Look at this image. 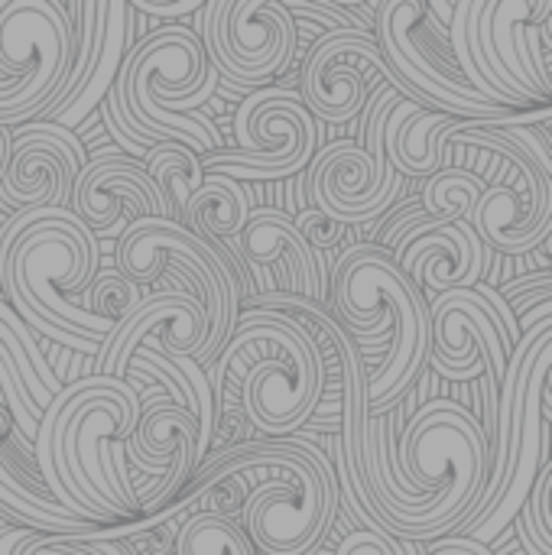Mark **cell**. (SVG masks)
<instances>
[{"instance_id": "cell-8", "label": "cell", "mask_w": 552, "mask_h": 555, "mask_svg": "<svg viewBox=\"0 0 552 555\" xmlns=\"http://www.w3.org/2000/svg\"><path fill=\"white\" fill-rule=\"evenodd\" d=\"M234 150L202 156L205 172L238 182H280L303 172L316 159L319 124L296 91L264 88L241 101L234 114Z\"/></svg>"}, {"instance_id": "cell-27", "label": "cell", "mask_w": 552, "mask_h": 555, "mask_svg": "<svg viewBox=\"0 0 552 555\" xmlns=\"http://www.w3.org/2000/svg\"><path fill=\"white\" fill-rule=\"evenodd\" d=\"M552 459L543 462L534 491L527 498V504L521 507V514L514 517L517 524V537L527 555H552Z\"/></svg>"}, {"instance_id": "cell-20", "label": "cell", "mask_w": 552, "mask_h": 555, "mask_svg": "<svg viewBox=\"0 0 552 555\" xmlns=\"http://www.w3.org/2000/svg\"><path fill=\"white\" fill-rule=\"evenodd\" d=\"M397 267L423 299H436L452 289H475L488 273V247L468 221H436L410 241Z\"/></svg>"}, {"instance_id": "cell-11", "label": "cell", "mask_w": 552, "mask_h": 555, "mask_svg": "<svg viewBox=\"0 0 552 555\" xmlns=\"http://www.w3.org/2000/svg\"><path fill=\"white\" fill-rule=\"evenodd\" d=\"M377 81L397 88L407 101H413L410 88L387 68L374 33H338L319 39L306 52L299 101L316 124H345L364 111Z\"/></svg>"}, {"instance_id": "cell-14", "label": "cell", "mask_w": 552, "mask_h": 555, "mask_svg": "<svg viewBox=\"0 0 552 555\" xmlns=\"http://www.w3.org/2000/svg\"><path fill=\"white\" fill-rule=\"evenodd\" d=\"M208 338V312L192 293L166 289L156 296H143L140 309L117 325V332L101 345L94 364L101 377L124 380L127 364L137 348L159 351L166 358H198Z\"/></svg>"}, {"instance_id": "cell-2", "label": "cell", "mask_w": 552, "mask_h": 555, "mask_svg": "<svg viewBox=\"0 0 552 555\" xmlns=\"http://www.w3.org/2000/svg\"><path fill=\"white\" fill-rule=\"evenodd\" d=\"M221 475H241L251 488L238 514L251 553L312 555L329 537L342 498L338 478L332 459L306 433L273 442H241L208 455L182 498L169 511L150 517L143 530L166 527L205 481Z\"/></svg>"}, {"instance_id": "cell-19", "label": "cell", "mask_w": 552, "mask_h": 555, "mask_svg": "<svg viewBox=\"0 0 552 555\" xmlns=\"http://www.w3.org/2000/svg\"><path fill=\"white\" fill-rule=\"evenodd\" d=\"M234 257L244 270H270L273 280L286 286V296L329 306V293L319 283L316 260L303 237L296 234L293 218L283 208H254L241 234L234 237Z\"/></svg>"}, {"instance_id": "cell-22", "label": "cell", "mask_w": 552, "mask_h": 555, "mask_svg": "<svg viewBox=\"0 0 552 555\" xmlns=\"http://www.w3.org/2000/svg\"><path fill=\"white\" fill-rule=\"evenodd\" d=\"M137 10L124 0H107L104 7V39H101V52H98V62L85 81V88L78 91V98L62 111L55 114V120L49 124H59L65 130L78 127L94 107H101V101L107 98V91L114 88L117 75H120V65H124V55L130 46H137V36H133V26H137Z\"/></svg>"}, {"instance_id": "cell-35", "label": "cell", "mask_w": 552, "mask_h": 555, "mask_svg": "<svg viewBox=\"0 0 552 555\" xmlns=\"http://www.w3.org/2000/svg\"><path fill=\"white\" fill-rule=\"evenodd\" d=\"M0 520H7V517H3V514H0ZM7 524H10V520H7Z\"/></svg>"}, {"instance_id": "cell-28", "label": "cell", "mask_w": 552, "mask_h": 555, "mask_svg": "<svg viewBox=\"0 0 552 555\" xmlns=\"http://www.w3.org/2000/svg\"><path fill=\"white\" fill-rule=\"evenodd\" d=\"M140 302H143V289L133 286L127 276H120L117 270L94 276L81 299V306L88 312H94L98 319L114 322V325H124L140 309Z\"/></svg>"}, {"instance_id": "cell-3", "label": "cell", "mask_w": 552, "mask_h": 555, "mask_svg": "<svg viewBox=\"0 0 552 555\" xmlns=\"http://www.w3.org/2000/svg\"><path fill=\"white\" fill-rule=\"evenodd\" d=\"M98 263V237L68 208L13 211L0 228V289L20 322L91 358L117 332L78 302Z\"/></svg>"}, {"instance_id": "cell-21", "label": "cell", "mask_w": 552, "mask_h": 555, "mask_svg": "<svg viewBox=\"0 0 552 555\" xmlns=\"http://www.w3.org/2000/svg\"><path fill=\"white\" fill-rule=\"evenodd\" d=\"M465 120L400 101L384 127V153L403 179H429L442 169V146Z\"/></svg>"}, {"instance_id": "cell-31", "label": "cell", "mask_w": 552, "mask_h": 555, "mask_svg": "<svg viewBox=\"0 0 552 555\" xmlns=\"http://www.w3.org/2000/svg\"><path fill=\"white\" fill-rule=\"evenodd\" d=\"M137 13H143V16H185V13H195L198 10V3L195 0H176V3H163V0H133L130 3Z\"/></svg>"}, {"instance_id": "cell-12", "label": "cell", "mask_w": 552, "mask_h": 555, "mask_svg": "<svg viewBox=\"0 0 552 555\" xmlns=\"http://www.w3.org/2000/svg\"><path fill=\"white\" fill-rule=\"evenodd\" d=\"M514 345L495 306L475 289H452L429 302V361L449 380H475L488 364L504 377Z\"/></svg>"}, {"instance_id": "cell-29", "label": "cell", "mask_w": 552, "mask_h": 555, "mask_svg": "<svg viewBox=\"0 0 552 555\" xmlns=\"http://www.w3.org/2000/svg\"><path fill=\"white\" fill-rule=\"evenodd\" d=\"M335 555H426L420 543L394 540L381 530H355L342 540Z\"/></svg>"}, {"instance_id": "cell-32", "label": "cell", "mask_w": 552, "mask_h": 555, "mask_svg": "<svg viewBox=\"0 0 552 555\" xmlns=\"http://www.w3.org/2000/svg\"><path fill=\"white\" fill-rule=\"evenodd\" d=\"M426 555H491L488 546H478L468 537H452V540H436L433 546H423Z\"/></svg>"}, {"instance_id": "cell-9", "label": "cell", "mask_w": 552, "mask_h": 555, "mask_svg": "<svg viewBox=\"0 0 552 555\" xmlns=\"http://www.w3.org/2000/svg\"><path fill=\"white\" fill-rule=\"evenodd\" d=\"M198 29L218 81L238 91L270 85L296 55V26L280 0H211Z\"/></svg>"}, {"instance_id": "cell-5", "label": "cell", "mask_w": 552, "mask_h": 555, "mask_svg": "<svg viewBox=\"0 0 552 555\" xmlns=\"http://www.w3.org/2000/svg\"><path fill=\"white\" fill-rule=\"evenodd\" d=\"M329 302L355 348L384 338L390 345L384 364L374 374L364 371L368 416H381L403 400L429 361V302L374 244L348 247L335 260Z\"/></svg>"}, {"instance_id": "cell-13", "label": "cell", "mask_w": 552, "mask_h": 555, "mask_svg": "<svg viewBox=\"0 0 552 555\" xmlns=\"http://www.w3.org/2000/svg\"><path fill=\"white\" fill-rule=\"evenodd\" d=\"M88 163L72 130L59 124H23L10 130V156L0 172V205L13 211L68 208L72 185Z\"/></svg>"}, {"instance_id": "cell-26", "label": "cell", "mask_w": 552, "mask_h": 555, "mask_svg": "<svg viewBox=\"0 0 552 555\" xmlns=\"http://www.w3.org/2000/svg\"><path fill=\"white\" fill-rule=\"evenodd\" d=\"M482 189V179L465 169H439L423 182L420 208L436 221H468Z\"/></svg>"}, {"instance_id": "cell-16", "label": "cell", "mask_w": 552, "mask_h": 555, "mask_svg": "<svg viewBox=\"0 0 552 555\" xmlns=\"http://www.w3.org/2000/svg\"><path fill=\"white\" fill-rule=\"evenodd\" d=\"M403 182H407L403 176L381 182L374 176V159L364 153V146L351 140H338L322 153H316L309 172V195H312V208L351 228V224H371L374 218L390 211L403 192Z\"/></svg>"}, {"instance_id": "cell-17", "label": "cell", "mask_w": 552, "mask_h": 555, "mask_svg": "<svg viewBox=\"0 0 552 555\" xmlns=\"http://www.w3.org/2000/svg\"><path fill=\"white\" fill-rule=\"evenodd\" d=\"M552 345H547L530 371V390H527V406H524V420H521V439H517V452L511 462V478L508 488L501 494V501L495 504V511L468 530V540H475L478 546L495 543L521 514V507L527 504L534 481L543 468V462L552 459Z\"/></svg>"}, {"instance_id": "cell-10", "label": "cell", "mask_w": 552, "mask_h": 555, "mask_svg": "<svg viewBox=\"0 0 552 555\" xmlns=\"http://www.w3.org/2000/svg\"><path fill=\"white\" fill-rule=\"evenodd\" d=\"M501 124L511 120L495 124V130L504 137L501 172L498 182L482 189L468 224L488 250L521 257V254H534L543 241H550L552 172L540 169L530 159V153L501 130Z\"/></svg>"}, {"instance_id": "cell-4", "label": "cell", "mask_w": 552, "mask_h": 555, "mask_svg": "<svg viewBox=\"0 0 552 555\" xmlns=\"http://www.w3.org/2000/svg\"><path fill=\"white\" fill-rule=\"evenodd\" d=\"M205 377L215 420L224 410H241L254 429L273 439L303 433L325 390V367L306 328L267 309H247L238 319Z\"/></svg>"}, {"instance_id": "cell-33", "label": "cell", "mask_w": 552, "mask_h": 555, "mask_svg": "<svg viewBox=\"0 0 552 555\" xmlns=\"http://www.w3.org/2000/svg\"><path fill=\"white\" fill-rule=\"evenodd\" d=\"M65 543L75 550V555H98L94 550H88V543H85V537H65Z\"/></svg>"}, {"instance_id": "cell-34", "label": "cell", "mask_w": 552, "mask_h": 555, "mask_svg": "<svg viewBox=\"0 0 552 555\" xmlns=\"http://www.w3.org/2000/svg\"><path fill=\"white\" fill-rule=\"evenodd\" d=\"M7 156H10V130L0 127V172H3V166H7Z\"/></svg>"}, {"instance_id": "cell-18", "label": "cell", "mask_w": 552, "mask_h": 555, "mask_svg": "<svg viewBox=\"0 0 552 555\" xmlns=\"http://www.w3.org/2000/svg\"><path fill=\"white\" fill-rule=\"evenodd\" d=\"M33 462V446L23 442L10 413L0 406V514L16 524L29 527L42 537H101L107 527L85 524L72 517L42 485Z\"/></svg>"}, {"instance_id": "cell-7", "label": "cell", "mask_w": 552, "mask_h": 555, "mask_svg": "<svg viewBox=\"0 0 552 555\" xmlns=\"http://www.w3.org/2000/svg\"><path fill=\"white\" fill-rule=\"evenodd\" d=\"M374 39L387 68L410 88L420 107L449 114L455 120H547L540 114H517L488 104L455 68L449 46L436 39L426 13V0H381L374 3Z\"/></svg>"}, {"instance_id": "cell-1", "label": "cell", "mask_w": 552, "mask_h": 555, "mask_svg": "<svg viewBox=\"0 0 552 555\" xmlns=\"http://www.w3.org/2000/svg\"><path fill=\"white\" fill-rule=\"evenodd\" d=\"M140 393L127 380L81 377L42 410L33 439V468L46 491L78 520L117 527L140 520L133 472L114 465L111 446L127 442L140 423Z\"/></svg>"}, {"instance_id": "cell-24", "label": "cell", "mask_w": 552, "mask_h": 555, "mask_svg": "<svg viewBox=\"0 0 552 555\" xmlns=\"http://www.w3.org/2000/svg\"><path fill=\"white\" fill-rule=\"evenodd\" d=\"M104 7H107V0H65L62 3L68 23H72V65H68L65 81L59 85L52 101L42 107L36 124L55 120V114H62L78 98V91L85 88V81L98 62L101 39H104Z\"/></svg>"}, {"instance_id": "cell-15", "label": "cell", "mask_w": 552, "mask_h": 555, "mask_svg": "<svg viewBox=\"0 0 552 555\" xmlns=\"http://www.w3.org/2000/svg\"><path fill=\"white\" fill-rule=\"evenodd\" d=\"M68 211L98 237L117 231L120 218L127 215V224L137 218H166L169 221V205L159 195L156 182L146 176L143 163L130 159L120 150H101L88 156L81 166Z\"/></svg>"}, {"instance_id": "cell-30", "label": "cell", "mask_w": 552, "mask_h": 555, "mask_svg": "<svg viewBox=\"0 0 552 555\" xmlns=\"http://www.w3.org/2000/svg\"><path fill=\"white\" fill-rule=\"evenodd\" d=\"M49 537L29 530V527H16L0 520V555H33Z\"/></svg>"}, {"instance_id": "cell-25", "label": "cell", "mask_w": 552, "mask_h": 555, "mask_svg": "<svg viewBox=\"0 0 552 555\" xmlns=\"http://www.w3.org/2000/svg\"><path fill=\"white\" fill-rule=\"evenodd\" d=\"M143 169L146 176L156 182L159 195L169 205V221L182 224L185 221V208L189 198L198 192V185L205 182V169H202V156H195L189 146L179 143H159L150 146L143 156Z\"/></svg>"}, {"instance_id": "cell-23", "label": "cell", "mask_w": 552, "mask_h": 555, "mask_svg": "<svg viewBox=\"0 0 552 555\" xmlns=\"http://www.w3.org/2000/svg\"><path fill=\"white\" fill-rule=\"evenodd\" d=\"M251 211H254V198L244 182L221 172H205V182L189 198L182 228L195 231L208 244H224L241 234Z\"/></svg>"}, {"instance_id": "cell-6", "label": "cell", "mask_w": 552, "mask_h": 555, "mask_svg": "<svg viewBox=\"0 0 552 555\" xmlns=\"http://www.w3.org/2000/svg\"><path fill=\"white\" fill-rule=\"evenodd\" d=\"M166 263L185 267L198 283L202 306L208 312V338L195 364L208 367L241 319V299L251 289V276L224 244H208L195 231L166 218H137L117 234L114 270L133 286L143 289L159 283Z\"/></svg>"}]
</instances>
